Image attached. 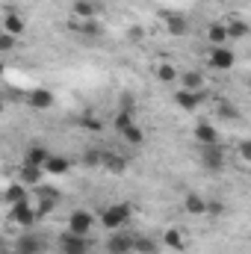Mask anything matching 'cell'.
<instances>
[{"instance_id": "f546056e", "label": "cell", "mask_w": 251, "mask_h": 254, "mask_svg": "<svg viewBox=\"0 0 251 254\" xmlns=\"http://www.w3.org/2000/svg\"><path fill=\"white\" fill-rule=\"evenodd\" d=\"M80 125H83V130H89V133H98V130H104V122H101L98 116H92V113H86V116L80 119Z\"/></svg>"}, {"instance_id": "d590c367", "label": "cell", "mask_w": 251, "mask_h": 254, "mask_svg": "<svg viewBox=\"0 0 251 254\" xmlns=\"http://www.w3.org/2000/svg\"><path fill=\"white\" fill-rule=\"evenodd\" d=\"M127 33H130V42H142V39H145V33H142V27H130Z\"/></svg>"}, {"instance_id": "5bb4252c", "label": "cell", "mask_w": 251, "mask_h": 254, "mask_svg": "<svg viewBox=\"0 0 251 254\" xmlns=\"http://www.w3.org/2000/svg\"><path fill=\"white\" fill-rule=\"evenodd\" d=\"M184 210H187L189 216H207V198L198 195V192H189L187 198H184Z\"/></svg>"}, {"instance_id": "44dd1931", "label": "cell", "mask_w": 251, "mask_h": 254, "mask_svg": "<svg viewBox=\"0 0 251 254\" xmlns=\"http://www.w3.org/2000/svg\"><path fill=\"white\" fill-rule=\"evenodd\" d=\"M104 154H107V148H86L83 151V166L86 169H101L104 166Z\"/></svg>"}, {"instance_id": "8992f818", "label": "cell", "mask_w": 251, "mask_h": 254, "mask_svg": "<svg viewBox=\"0 0 251 254\" xmlns=\"http://www.w3.org/2000/svg\"><path fill=\"white\" fill-rule=\"evenodd\" d=\"M160 18H163V24H166V33H169V36H187V33H189V21L181 15V12H163Z\"/></svg>"}, {"instance_id": "7402d4cb", "label": "cell", "mask_w": 251, "mask_h": 254, "mask_svg": "<svg viewBox=\"0 0 251 254\" xmlns=\"http://www.w3.org/2000/svg\"><path fill=\"white\" fill-rule=\"evenodd\" d=\"M201 86H204V74H201V71H184V74H181V89L201 92Z\"/></svg>"}, {"instance_id": "52a82bcc", "label": "cell", "mask_w": 251, "mask_h": 254, "mask_svg": "<svg viewBox=\"0 0 251 254\" xmlns=\"http://www.w3.org/2000/svg\"><path fill=\"white\" fill-rule=\"evenodd\" d=\"M36 219H39V210H33V207H30V201H24V204H15V207H12V222H15V225H21V228H33V225H36Z\"/></svg>"}, {"instance_id": "e0dca14e", "label": "cell", "mask_w": 251, "mask_h": 254, "mask_svg": "<svg viewBox=\"0 0 251 254\" xmlns=\"http://www.w3.org/2000/svg\"><path fill=\"white\" fill-rule=\"evenodd\" d=\"M104 169H107L110 175H125L127 160L122 154H116V151H107V154H104Z\"/></svg>"}, {"instance_id": "1f68e13d", "label": "cell", "mask_w": 251, "mask_h": 254, "mask_svg": "<svg viewBox=\"0 0 251 254\" xmlns=\"http://www.w3.org/2000/svg\"><path fill=\"white\" fill-rule=\"evenodd\" d=\"M77 30H80V33H86V36H101V33H104V27H101L95 18H92V21H83Z\"/></svg>"}, {"instance_id": "603a6c76", "label": "cell", "mask_w": 251, "mask_h": 254, "mask_svg": "<svg viewBox=\"0 0 251 254\" xmlns=\"http://www.w3.org/2000/svg\"><path fill=\"white\" fill-rule=\"evenodd\" d=\"M68 169H71V160H68V157H60V154H54V157L48 160V166H45L48 175H65Z\"/></svg>"}, {"instance_id": "6da1fadb", "label": "cell", "mask_w": 251, "mask_h": 254, "mask_svg": "<svg viewBox=\"0 0 251 254\" xmlns=\"http://www.w3.org/2000/svg\"><path fill=\"white\" fill-rule=\"evenodd\" d=\"M127 222H130V207L127 204H113L101 213V225L107 231H122Z\"/></svg>"}, {"instance_id": "836d02e7", "label": "cell", "mask_w": 251, "mask_h": 254, "mask_svg": "<svg viewBox=\"0 0 251 254\" xmlns=\"http://www.w3.org/2000/svg\"><path fill=\"white\" fill-rule=\"evenodd\" d=\"M15 39H18V36H12V33H0V51L9 54V51L15 48Z\"/></svg>"}, {"instance_id": "5b68a950", "label": "cell", "mask_w": 251, "mask_h": 254, "mask_svg": "<svg viewBox=\"0 0 251 254\" xmlns=\"http://www.w3.org/2000/svg\"><path fill=\"white\" fill-rule=\"evenodd\" d=\"M207 63H210V68H216V71H231V68L237 65V54L222 45V48H213V51H210Z\"/></svg>"}, {"instance_id": "8fae6325", "label": "cell", "mask_w": 251, "mask_h": 254, "mask_svg": "<svg viewBox=\"0 0 251 254\" xmlns=\"http://www.w3.org/2000/svg\"><path fill=\"white\" fill-rule=\"evenodd\" d=\"M195 142L204 148V145H219V130L210 125V122H198L195 125Z\"/></svg>"}, {"instance_id": "30bf717a", "label": "cell", "mask_w": 251, "mask_h": 254, "mask_svg": "<svg viewBox=\"0 0 251 254\" xmlns=\"http://www.w3.org/2000/svg\"><path fill=\"white\" fill-rule=\"evenodd\" d=\"M107 252L110 254H130L133 252V240L127 234H122V231H113L110 240H107Z\"/></svg>"}, {"instance_id": "8d00e7d4", "label": "cell", "mask_w": 251, "mask_h": 254, "mask_svg": "<svg viewBox=\"0 0 251 254\" xmlns=\"http://www.w3.org/2000/svg\"><path fill=\"white\" fill-rule=\"evenodd\" d=\"M15 254H36V252H21V249H15Z\"/></svg>"}, {"instance_id": "d4e9b609", "label": "cell", "mask_w": 251, "mask_h": 254, "mask_svg": "<svg viewBox=\"0 0 251 254\" xmlns=\"http://www.w3.org/2000/svg\"><path fill=\"white\" fill-rule=\"evenodd\" d=\"M216 113H219L222 119H228V122H237V119H240V110H237L231 101H225V98L216 101Z\"/></svg>"}, {"instance_id": "d6986e66", "label": "cell", "mask_w": 251, "mask_h": 254, "mask_svg": "<svg viewBox=\"0 0 251 254\" xmlns=\"http://www.w3.org/2000/svg\"><path fill=\"white\" fill-rule=\"evenodd\" d=\"M207 39H210V45L213 48H222L231 36H228V24H210L207 27Z\"/></svg>"}, {"instance_id": "9a60e30c", "label": "cell", "mask_w": 251, "mask_h": 254, "mask_svg": "<svg viewBox=\"0 0 251 254\" xmlns=\"http://www.w3.org/2000/svg\"><path fill=\"white\" fill-rule=\"evenodd\" d=\"M3 198H6V204H9V207L30 201V195H27V187H24L21 181H18V184H9V187H6V192H3Z\"/></svg>"}, {"instance_id": "74e56055", "label": "cell", "mask_w": 251, "mask_h": 254, "mask_svg": "<svg viewBox=\"0 0 251 254\" xmlns=\"http://www.w3.org/2000/svg\"><path fill=\"white\" fill-rule=\"evenodd\" d=\"M249 89H251V74H249Z\"/></svg>"}, {"instance_id": "7c38bea8", "label": "cell", "mask_w": 251, "mask_h": 254, "mask_svg": "<svg viewBox=\"0 0 251 254\" xmlns=\"http://www.w3.org/2000/svg\"><path fill=\"white\" fill-rule=\"evenodd\" d=\"M201 92H189V89H178L175 92V104L181 107V110H187V113H192V110H198V104H201Z\"/></svg>"}, {"instance_id": "83f0119b", "label": "cell", "mask_w": 251, "mask_h": 254, "mask_svg": "<svg viewBox=\"0 0 251 254\" xmlns=\"http://www.w3.org/2000/svg\"><path fill=\"white\" fill-rule=\"evenodd\" d=\"M249 33H251V27L246 21H240V18H234V21L228 24V36H231V39H246Z\"/></svg>"}, {"instance_id": "d6a6232c", "label": "cell", "mask_w": 251, "mask_h": 254, "mask_svg": "<svg viewBox=\"0 0 251 254\" xmlns=\"http://www.w3.org/2000/svg\"><path fill=\"white\" fill-rule=\"evenodd\" d=\"M222 213H225V204H222L219 198H210V201H207V216H210V219H219Z\"/></svg>"}, {"instance_id": "7a4b0ae2", "label": "cell", "mask_w": 251, "mask_h": 254, "mask_svg": "<svg viewBox=\"0 0 251 254\" xmlns=\"http://www.w3.org/2000/svg\"><path fill=\"white\" fill-rule=\"evenodd\" d=\"M95 228V216L89 210H74L68 216V231L71 234H80V237H89V231Z\"/></svg>"}, {"instance_id": "484cf974", "label": "cell", "mask_w": 251, "mask_h": 254, "mask_svg": "<svg viewBox=\"0 0 251 254\" xmlns=\"http://www.w3.org/2000/svg\"><path fill=\"white\" fill-rule=\"evenodd\" d=\"M113 125H116V130H119V133H125L127 127H133V125H136V122H133V110H125V107H122V110L116 113Z\"/></svg>"}, {"instance_id": "3957f363", "label": "cell", "mask_w": 251, "mask_h": 254, "mask_svg": "<svg viewBox=\"0 0 251 254\" xmlns=\"http://www.w3.org/2000/svg\"><path fill=\"white\" fill-rule=\"evenodd\" d=\"M89 237H80V234H71V231H65L63 237H60V249L63 254H89Z\"/></svg>"}, {"instance_id": "277c9868", "label": "cell", "mask_w": 251, "mask_h": 254, "mask_svg": "<svg viewBox=\"0 0 251 254\" xmlns=\"http://www.w3.org/2000/svg\"><path fill=\"white\" fill-rule=\"evenodd\" d=\"M201 163L210 172H222L225 169V148L222 145H204L201 148Z\"/></svg>"}, {"instance_id": "cb8c5ba5", "label": "cell", "mask_w": 251, "mask_h": 254, "mask_svg": "<svg viewBox=\"0 0 251 254\" xmlns=\"http://www.w3.org/2000/svg\"><path fill=\"white\" fill-rule=\"evenodd\" d=\"M133 252L136 254H160V246H157V240H151V237H136V240H133Z\"/></svg>"}, {"instance_id": "4dcf8cb0", "label": "cell", "mask_w": 251, "mask_h": 254, "mask_svg": "<svg viewBox=\"0 0 251 254\" xmlns=\"http://www.w3.org/2000/svg\"><path fill=\"white\" fill-rule=\"evenodd\" d=\"M15 249H21V252H36V254H39V252H42V243H39L36 237H21Z\"/></svg>"}, {"instance_id": "4316f807", "label": "cell", "mask_w": 251, "mask_h": 254, "mask_svg": "<svg viewBox=\"0 0 251 254\" xmlns=\"http://www.w3.org/2000/svg\"><path fill=\"white\" fill-rule=\"evenodd\" d=\"M157 80H163V83H175V80H181V74H178V68L169 63H160L157 65Z\"/></svg>"}, {"instance_id": "ba28073f", "label": "cell", "mask_w": 251, "mask_h": 254, "mask_svg": "<svg viewBox=\"0 0 251 254\" xmlns=\"http://www.w3.org/2000/svg\"><path fill=\"white\" fill-rule=\"evenodd\" d=\"M42 178H45V169H42V166L21 163V169H18V181H21L24 187H42Z\"/></svg>"}, {"instance_id": "ffe728a7", "label": "cell", "mask_w": 251, "mask_h": 254, "mask_svg": "<svg viewBox=\"0 0 251 254\" xmlns=\"http://www.w3.org/2000/svg\"><path fill=\"white\" fill-rule=\"evenodd\" d=\"M163 246H166V249H172V252H178V254L187 249V243H184V234H181L178 228H169V231L163 234Z\"/></svg>"}, {"instance_id": "f1b7e54d", "label": "cell", "mask_w": 251, "mask_h": 254, "mask_svg": "<svg viewBox=\"0 0 251 254\" xmlns=\"http://www.w3.org/2000/svg\"><path fill=\"white\" fill-rule=\"evenodd\" d=\"M122 136H125V142H127V145H142V142H145V133H142V127H139V125L127 127V130L122 133Z\"/></svg>"}, {"instance_id": "2e32d148", "label": "cell", "mask_w": 251, "mask_h": 254, "mask_svg": "<svg viewBox=\"0 0 251 254\" xmlns=\"http://www.w3.org/2000/svg\"><path fill=\"white\" fill-rule=\"evenodd\" d=\"M71 15H77L83 21H92L98 15V3H92V0H74L71 3Z\"/></svg>"}, {"instance_id": "4fadbf2b", "label": "cell", "mask_w": 251, "mask_h": 254, "mask_svg": "<svg viewBox=\"0 0 251 254\" xmlns=\"http://www.w3.org/2000/svg\"><path fill=\"white\" fill-rule=\"evenodd\" d=\"M54 157V151H48L45 145H30L27 148V154H24V163H33V166H48V160Z\"/></svg>"}, {"instance_id": "9c48e42d", "label": "cell", "mask_w": 251, "mask_h": 254, "mask_svg": "<svg viewBox=\"0 0 251 254\" xmlns=\"http://www.w3.org/2000/svg\"><path fill=\"white\" fill-rule=\"evenodd\" d=\"M54 92L51 89H33V92H27V107H33V110H51L54 107Z\"/></svg>"}, {"instance_id": "ac0fdd59", "label": "cell", "mask_w": 251, "mask_h": 254, "mask_svg": "<svg viewBox=\"0 0 251 254\" xmlns=\"http://www.w3.org/2000/svg\"><path fill=\"white\" fill-rule=\"evenodd\" d=\"M24 30H27L24 18H21V15H15V12H6V18H3V33H12V36H24Z\"/></svg>"}, {"instance_id": "e575fe53", "label": "cell", "mask_w": 251, "mask_h": 254, "mask_svg": "<svg viewBox=\"0 0 251 254\" xmlns=\"http://www.w3.org/2000/svg\"><path fill=\"white\" fill-rule=\"evenodd\" d=\"M237 154H240L246 163H251V139H243V142L237 145Z\"/></svg>"}]
</instances>
